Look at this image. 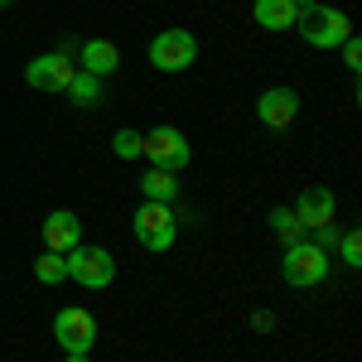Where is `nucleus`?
Masks as SVG:
<instances>
[{"label": "nucleus", "mask_w": 362, "mask_h": 362, "mask_svg": "<svg viewBox=\"0 0 362 362\" xmlns=\"http://www.w3.org/2000/svg\"><path fill=\"white\" fill-rule=\"evenodd\" d=\"M295 29H300V39H305L309 49H338L343 39H353V20L343 10H334V5H309V10H300Z\"/></svg>", "instance_id": "nucleus-1"}, {"label": "nucleus", "mask_w": 362, "mask_h": 362, "mask_svg": "<svg viewBox=\"0 0 362 362\" xmlns=\"http://www.w3.org/2000/svg\"><path fill=\"white\" fill-rule=\"evenodd\" d=\"M140 155L150 160V169H169V174H179V169L194 160L189 136H184L179 126H155V131H145V136H140Z\"/></svg>", "instance_id": "nucleus-2"}, {"label": "nucleus", "mask_w": 362, "mask_h": 362, "mask_svg": "<svg viewBox=\"0 0 362 362\" xmlns=\"http://www.w3.org/2000/svg\"><path fill=\"white\" fill-rule=\"evenodd\" d=\"M329 276V251H319L314 242H290L285 256H280V280L290 290H309Z\"/></svg>", "instance_id": "nucleus-3"}, {"label": "nucleus", "mask_w": 362, "mask_h": 362, "mask_svg": "<svg viewBox=\"0 0 362 362\" xmlns=\"http://www.w3.org/2000/svg\"><path fill=\"white\" fill-rule=\"evenodd\" d=\"M198 63V39L189 29H160L150 39V68L160 73H189Z\"/></svg>", "instance_id": "nucleus-4"}, {"label": "nucleus", "mask_w": 362, "mask_h": 362, "mask_svg": "<svg viewBox=\"0 0 362 362\" xmlns=\"http://www.w3.org/2000/svg\"><path fill=\"white\" fill-rule=\"evenodd\" d=\"M131 232H136V242L145 251H169V247H174V237H179L174 208H169V203H145V198H140Z\"/></svg>", "instance_id": "nucleus-5"}, {"label": "nucleus", "mask_w": 362, "mask_h": 362, "mask_svg": "<svg viewBox=\"0 0 362 362\" xmlns=\"http://www.w3.org/2000/svg\"><path fill=\"white\" fill-rule=\"evenodd\" d=\"M54 338H58L63 353H83V358H87V353L97 348V338H102L97 314H92V309H78V305L58 309V314H54Z\"/></svg>", "instance_id": "nucleus-6"}, {"label": "nucleus", "mask_w": 362, "mask_h": 362, "mask_svg": "<svg viewBox=\"0 0 362 362\" xmlns=\"http://www.w3.org/2000/svg\"><path fill=\"white\" fill-rule=\"evenodd\" d=\"M63 261H68V280H78L83 290H107L116 280V256L107 247H73Z\"/></svg>", "instance_id": "nucleus-7"}, {"label": "nucleus", "mask_w": 362, "mask_h": 362, "mask_svg": "<svg viewBox=\"0 0 362 362\" xmlns=\"http://www.w3.org/2000/svg\"><path fill=\"white\" fill-rule=\"evenodd\" d=\"M295 116H300V92H295V87H266V92L256 97V121L271 126V131L295 126Z\"/></svg>", "instance_id": "nucleus-8"}, {"label": "nucleus", "mask_w": 362, "mask_h": 362, "mask_svg": "<svg viewBox=\"0 0 362 362\" xmlns=\"http://www.w3.org/2000/svg\"><path fill=\"white\" fill-rule=\"evenodd\" d=\"M73 63L63 54H39V58H29L25 63V83L34 87V92H63V87L73 83Z\"/></svg>", "instance_id": "nucleus-9"}, {"label": "nucleus", "mask_w": 362, "mask_h": 362, "mask_svg": "<svg viewBox=\"0 0 362 362\" xmlns=\"http://www.w3.org/2000/svg\"><path fill=\"white\" fill-rule=\"evenodd\" d=\"M290 213L300 218V227H324V223H334L338 198H334V189H324V184H309L305 194L295 198V208H290Z\"/></svg>", "instance_id": "nucleus-10"}, {"label": "nucleus", "mask_w": 362, "mask_h": 362, "mask_svg": "<svg viewBox=\"0 0 362 362\" xmlns=\"http://www.w3.org/2000/svg\"><path fill=\"white\" fill-rule=\"evenodd\" d=\"M44 247L58 251V256H68L73 247H83V223H78V213L54 208V213L44 218Z\"/></svg>", "instance_id": "nucleus-11"}, {"label": "nucleus", "mask_w": 362, "mask_h": 362, "mask_svg": "<svg viewBox=\"0 0 362 362\" xmlns=\"http://www.w3.org/2000/svg\"><path fill=\"white\" fill-rule=\"evenodd\" d=\"M78 58H83V73H92V78H112L116 68H121V49H116L112 39H87L83 49H78Z\"/></svg>", "instance_id": "nucleus-12"}, {"label": "nucleus", "mask_w": 362, "mask_h": 362, "mask_svg": "<svg viewBox=\"0 0 362 362\" xmlns=\"http://www.w3.org/2000/svg\"><path fill=\"white\" fill-rule=\"evenodd\" d=\"M251 15H256V25L271 29V34L295 29V20H300V10H295L290 0H256V5H251Z\"/></svg>", "instance_id": "nucleus-13"}, {"label": "nucleus", "mask_w": 362, "mask_h": 362, "mask_svg": "<svg viewBox=\"0 0 362 362\" xmlns=\"http://www.w3.org/2000/svg\"><path fill=\"white\" fill-rule=\"evenodd\" d=\"M140 198H145V203H174V198H179V174L150 169V174L140 179Z\"/></svg>", "instance_id": "nucleus-14"}, {"label": "nucleus", "mask_w": 362, "mask_h": 362, "mask_svg": "<svg viewBox=\"0 0 362 362\" xmlns=\"http://www.w3.org/2000/svg\"><path fill=\"white\" fill-rule=\"evenodd\" d=\"M63 92L73 97V107H97V102H102V78H92V73L78 68V73H73V83L63 87Z\"/></svg>", "instance_id": "nucleus-15"}, {"label": "nucleus", "mask_w": 362, "mask_h": 362, "mask_svg": "<svg viewBox=\"0 0 362 362\" xmlns=\"http://www.w3.org/2000/svg\"><path fill=\"white\" fill-rule=\"evenodd\" d=\"M34 280H39V285H63V280H68V261H63L58 251H44V256L34 261Z\"/></svg>", "instance_id": "nucleus-16"}, {"label": "nucleus", "mask_w": 362, "mask_h": 362, "mask_svg": "<svg viewBox=\"0 0 362 362\" xmlns=\"http://www.w3.org/2000/svg\"><path fill=\"white\" fill-rule=\"evenodd\" d=\"M271 232L290 247V242H300V232H305V227H300V218H295L290 208H276V213H271Z\"/></svg>", "instance_id": "nucleus-17"}, {"label": "nucleus", "mask_w": 362, "mask_h": 362, "mask_svg": "<svg viewBox=\"0 0 362 362\" xmlns=\"http://www.w3.org/2000/svg\"><path fill=\"white\" fill-rule=\"evenodd\" d=\"M338 256H343L348 271H358V266H362V232H358V227L338 232Z\"/></svg>", "instance_id": "nucleus-18"}, {"label": "nucleus", "mask_w": 362, "mask_h": 362, "mask_svg": "<svg viewBox=\"0 0 362 362\" xmlns=\"http://www.w3.org/2000/svg\"><path fill=\"white\" fill-rule=\"evenodd\" d=\"M112 150H116V160H140V131L121 126V131L112 136Z\"/></svg>", "instance_id": "nucleus-19"}, {"label": "nucleus", "mask_w": 362, "mask_h": 362, "mask_svg": "<svg viewBox=\"0 0 362 362\" xmlns=\"http://www.w3.org/2000/svg\"><path fill=\"white\" fill-rule=\"evenodd\" d=\"M338 49H343V63H348V73L358 78V68H362V44H358V34H353V39H343Z\"/></svg>", "instance_id": "nucleus-20"}, {"label": "nucleus", "mask_w": 362, "mask_h": 362, "mask_svg": "<svg viewBox=\"0 0 362 362\" xmlns=\"http://www.w3.org/2000/svg\"><path fill=\"white\" fill-rule=\"evenodd\" d=\"M314 247H319V251H334V247H338V227H334V223L314 227Z\"/></svg>", "instance_id": "nucleus-21"}, {"label": "nucleus", "mask_w": 362, "mask_h": 362, "mask_svg": "<svg viewBox=\"0 0 362 362\" xmlns=\"http://www.w3.org/2000/svg\"><path fill=\"white\" fill-rule=\"evenodd\" d=\"M290 5H295V10H309V5H319V0H290Z\"/></svg>", "instance_id": "nucleus-22"}, {"label": "nucleus", "mask_w": 362, "mask_h": 362, "mask_svg": "<svg viewBox=\"0 0 362 362\" xmlns=\"http://www.w3.org/2000/svg\"><path fill=\"white\" fill-rule=\"evenodd\" d=\"M63 362H87V358L83 353H63Z\"/></svg>", "instance_id": "nucleus-23"}, {"label": "nucleus", "mask_w": 362, "mask_h": 362, "mask_svg": "<svg viewBox=\"0 0 362 362\" xmlns=\"http://www.w3.org/2000/svg\"><path fill=\"white\" fill-rule=\"evenodd\" d=\"M0 5H15V0H0Z\"/></svg>", "instance_id": "nucleus-24"}]
</instances>
